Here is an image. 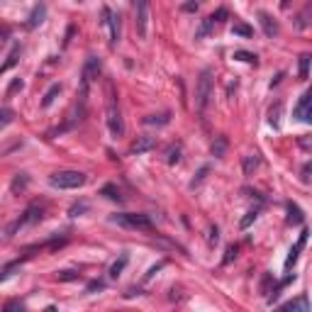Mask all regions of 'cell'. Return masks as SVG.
Instances as JSON below:
<instances>
[{
	"label": "cell",
	"mask_w": 312,
	"mask_h": 312,
	"mask_svg": "<svg viewBox=\"0 0 312 312\" xmlns=\"http://www.w3.org/2000/svg\"><path fill=\"white\" fill-rule=\"evenodd\" d=\"M105 120H108V129L115 139H120L124 135V120H122V110L117 103V95L112 91V85H108V105H105Z\"/></svg>",
	"instance_id": "obj_1"
},
{
	"label": "cell",
	"mask_w": 312,
	"mask_h": 312,
	"mask_svg": "<svg viewBox=\"0 0 312 312\" xmlns=\"http://www.w3.org/2000/svg\"><path fill=\"white\" fill-rule=\"evenodd\" d=\"M210 100H212V71L203 68L200 78L195 83V110H198V115H205Z\"/></svg>",
	"instance_id": "obj_2"
},
{
	"label": "cell",
	"mask_w": 312,
	"mask_h": 312,
	"mask_svg": "<svg viewBox=\"0 0 312 312\" xmlns=\"http://www.w3.org/2000/svg\"><path fill=\"white\" fill-rule=\"evenodd\" d=\"M100 76V61L98 56H88L85 64H83L81 71V85H78V103H85L88 100V93H91V83Z\"/></svg>",
	"instance_id": "obj_3"
},
{
	"label": "cell",
	"mask_w": 312,
	"mask_h": 312,
	"mask_svg": "<svg viewBox=\"0 0 312 312\" xmlns=\"http://www.w3.org/2000/svg\"><path fill=\"white\" fill-rule=\"evenodd\" d=\"M88 176L83 171H59V173H52L49 176V186L59 190H73L85 186Z\"/></svg>",
	"instance_id": "obj_4"
},
{
	"label": "cell",
	"mask_w": 312,
	"mask_h": 312,
	"mask_svg": "<svg viewBox=\"0 0 312 312\" xmlns=\"http://www.w3.org/2000/svg\"><path fill=\"white\" fill-rule=\"evenodd\" d=\"M112 225L124 227V230H139V232H149L154 227L149 215H137V212H120V215H112L110 217Z\"/></svg>",
	"instance_id": "obj_5"
},
{
	"label": "cell",
	"mask_w": 312,
	"mask_h": 312,
	"mask_svg": "<svg viewBox=\"0 0 312 312\" xmlns=\"http://www.w3.org/2000/svg\"><path fill=\"white\" fill-rule=\"evenodd\" d=\"M41 217H44V205H29L27 210L20 215V219L8 230V237H13L17 230H25V227H32V225L41 222Z\"/></svg>",
	"instance_id": "obj_6"
},
{
	"label": "cell",
	"mask_w": 312,
	"mask_h": 312,
	"mask_svg": "<svg viewBox=\"0 0 312 312\" xmlns=\"http://www.w3.org/2000/svg\"><path fill=\"white\" fill-rule=\"evenodd\" d=\"M137 34L144 39L149 32V0H137Z\"/></svg>",
	"instance_id": "obj_7"
},
{
	"label": "cell",
	"mask_w": 312,
	"mask_h": 312,
	"mask_svg": "<svg viewBox=\"0 0 312 312\" xmlns=\"http://www.w3.org/2000/svg\"><path fill=\"white\" fill-rule=\"evenodd\" d=\"M103 25L110 27V44L115 47L120 41V13H112L110 8H103Z\"/></svg>",
	"instance_id": "obj_8"
},
{
	"label": "cell",
	"mask_w": 312,
	"mask_h": 312,
	"mask_svg": "<svg viewBox=\"0 0 312 312\" xmlns=\"http://www.w3.org/2000/svg\"><path fill=\"white\" fill-rule=\"evenodd\" d=\"M295 117L300 122H312V95L302 93L300 95V103L295 105Z\"/></svg>",
	"instance_id": "obj_9"
},
{
	"label": "cell",
	"mask_w": 312,
	"mask_h": 312,
	"mask_svg": "<svg viewBox=\"0 0 312 312\" xmlns=\"http://www.w3.org/2000/svg\"><path fill=\"white\" fill-rule=\"evenodd\" d=\"M258 22H261V29H263V34L273 39V37H278V32H281V25L273 20L269 13H258Z\"/></svg>",
	"instance_id": "obj_10"
},
{
	"label": "cell",
	"mask_w": 312,
	"mask_h": 312,
	"mask_svg": "<svg viewBox=\"0 0 312 312\" xmlns=\"http://www.w3.org/2000/svg\"><path fill=\"white\" fill-rule=\"evenodd\" d=\"M305 244H307V230H302V232H300L298 244H295V246H293V249H290V256L285 258V271H290V269H293V263L298 261L300 251H302V246H305Z\"/></svg>",
	"instance_id": "obj_11"
},
{
	"label": "cell",
	"mask_w": 312,
	"mask_h": 312,
	"mask_svg": "<svg viewBox=\"0 0 312 312\" xmlns=\"http://www.w3.org/2000/svg\"><path fill=\"white\" fill-rule=\"evenodd\" d=\"M156 147V139L154 137H137V142L129 147L132 154H144V151H151Z\"/></svg>",
	"instance_id": "obj_12"
},
{
	"label": "cell",
	"mask_w": 312,
	"mask_h": 312,
	"mask_svg": "<svg viewBox=\"0 0 312 312\" xmlns=\"http://www.w3.org/2000/svg\"><path fill=\"white\" fill-rule=\"evenodd\" d=\"M44 17H47V8H44V5H37V8H34V10H32V15H29V20H27V27L32 29V27H37V25H41V22H44Z\"/></svg>",
	"instance_id": "obj_13"
},
{
	"label": "cell",
	"mask_w": 312,
	"mask_h": 312,
	"mask_svg": "<svg viewBox=\"0 0 312 312\" xmlns=\"http://www.w3.org/2000/svg\"><path fill=\"white\" fill-rule=\"evenodd\" d=\"M100 195H105L108 200H112V203H122V193H120V188L115 186V183H108V186H103V190H100Z\"/></svg>",
	"instance_id": "obj_14"
},
{
	"label": "cell",
	"mask_w": 312,
	"mask_h": 312,
	"mask_svg": "<svg viewBox=\"0 0 312 312\" xmlns=\"http://www.w3.org/2000/svg\"><path fill=\"white\" fill-rule=\"evenodd\" d=\"M227 147H230L227 137H215V142H212V156H215V159H222V156L227 154Z\"/></svg>",
	"instance_id": "obj_15"
},
{
	"label": "cell",
	"mask_w": 312,
	"mask_h": 312,
	"mask_svg": "<svg viewBox=\"0 0 312 312\" xmlns=\"http://www.w3.org/2000/svg\"><path fill=\"white\" fill-rule=\"evenodd\" d=\"M283 310H300V312H307V310H310V302H307V295H300L298 300H290V302H283Z\"/></svg>",
	"instance_id": "obj_16"
},
{
	"label": "cell",
	"mask_w": 312,
	"mask_h": 312,
	"mask_svg": "<svg viewBox=\"0 0 312 312\" xmlns=\"http://www.w3.org/2000/svg\"><path fill=\"white\" fill-rule=\"evenodd\" d=\"M27 183H29V176H27V173H17V176L13 178V186H10V193H13V195H17V193H22V190L27 188Z\"/></svg>",
	"instance_id": "obj_17"
},
{
	"label": "cell",
	"mask_w": 312,
	"mask_h": 312,
	"mask_svg": "<svg viewBox=\"0 0 312 312\" xmlns=\"http://www.w3.org/2000/svg\"><path fill=\"white\" fill-rule=\"evenodd\" d=\"M258 154H249V156H244V161H242V168H244V176H251L254 171H256L258 166Z\"/></svg>",
	"instance_id": "obj_18"
},
{
	"label": "cell",
	"mask_w": 312,
	"mask_h": 312,
	"mask_svg": "<svg viewBox=\"0 0 312 312\" xmlns=\"http://www.w3.org/2000/svg\"><path fill=\"white\" fill-rule=\"evenodd\" d=\"M288 225H302V210L295 203H288Z\"/></svg>",
	"instance_id": "obj_19"
},
{
	"label": "cell",
	"mask_w": 312,
	"mask_h": 312,
	"mask_svg": "<svg viewBox=\"0 0 312 312\" xmlns=\"http://www.w3.org/2000/svg\"><path fill=\"white\" fill-rule=\"evenodd\" d=\"M59 93H61V83H54V85L44 93V98H41V108H49V105L56 100V95Z\"/></svg>",
	"instance_id": "obj_20"
},
{
	"label": "cell",
	"mask_w": 312,
	"mask_h": 312,
	"mask_svg": "<svg viewBox=\"0 0 312 312\" xmlns=\"http://www.w3.org/2000/svg\"><path fill=\"white\" fill-rule=\"evenodd\" d=\"M127 261H129V256H127V254H122V256L117 258V261H115V263L110 266V278H120V273L124 271Z\"/></svg>",
	"instance_id": "obj_21"
},
{
	"label": "cell",
	"mask_w": 312,
	"mask_h": 312,
	"mask_svg": "<svg viewBox=\"0 0 312 312\" xmlns=\"http://www.w3.org/2000/svg\"><path fill=\"white\" fill-rule=\"evenodd\" d=\"M212 27H215V20H212V17H205L203 25H200V29L195 32V39H203V37H207V34L212 32Z\"/></svg>",
	"instance_id": "obj_22"
},
{
	"label": "cell",
	"mask_w": 312,
	"mask_h": 312,
	"mask_svg": "<svg viewBox=\"0 0 312 312\" xmlns=\"http://www.w3.org/2000/svg\"><path fill=\"white\" fill-rule=\"evenodd\" d=\"M17 56H20V47H13V52H10V56H8V59H5V64L0 66V76H3V73H5L8 68H13L15 64H17Z\"/></svg>",
	"instance_id": "obj_23"
},
{
	"label": "cell",
	"mask_w": 312,
	"mask_h": 312,
	"mask_svg": "<svg viewBox=\"0 0 312 312\" xmlns=\"http://www.w3.org/2000/svg\"><path fill=\"white\" fill-rule=\"evenodd\" d=\"M232 34H239V37H251V34H254V29L249 27V25H244V22H234V25H232Z\"/></svg>",
	"instance_id": "obj_24"
},
{
	"label": "cell",
	"mask_w": 312,
	"mask_h": 312,
	"mask_svg": "<svg viewBox=\"0 0 312 312\" xmlns=\"http://www.w3.org/2000/svg\"><path fill=\"white\" fill-rule=\"evenodd\" d=\"M310 54H302L300 56V78L302 81H307V76H310Z\"/></svg>",
	"instance_id": "obj_25"
},
{
	"label": "cell",
	"mask_w": 312,
	"mask_h": 312,
	"mask_svg": "<svg viewBox=\"0 0 312 312\" xmlns=\"http://www.w3.org/2000/svg\"><path fill=\"white\" fill-rule=\"evenodd\" d=\"M166 161L171 163V166H173V163H178V161H181V144H173L171 149L166 151Z\"/></svg>",
	"instance_id": "obj_26"
},
{
	"label": "cell",
	"mask_w": 312,
	"mask_h": 312,
	"mask_svg": "<svg viewBox=\"0 0 312 312\" xmlns=\"http://www.w3.org/2000/svg\"><path fill=\"white\" fill-rule=\"evenodd\" d=\"M15 120V112L10 108H3L0 110V129H3V127H8V124L13 122Z\"/></svg>",
	"instance_id": "obj_27"
},
{
	"label": "cell",
	"mask_w": 312,
	"mask_h": 312,
	"mask_svg": "<svg viewBox=\"0 0 312 312\" xmlns=\"http://www.w3.org/2000/svg\"><path fill=\"white\" fill-rule=\"evenodd\" d=\"M237 254H239V246H237V244H230V246H227V251H225L222 263H225V266H227V263H232V261L237 258Z\"/></svg>",
	"instance_id": "obj_28"
},
{
	"label": "cell",
	"mask_w": 312,
	"mask_h": 312,
	"mask_svg": "<svg viewBox=\"0 0 312 312\" xmlns=\"http://www.w3.org/2000/svg\"><path fill=\"white\" fill-rule=\"evenodd\" d=\"M81 278V273L76 271H59L56 273V281H78Z\"/></svg>",
	"instance_id": "obj_29"
},
{
	"label": "cell",
	"mask_w": 312,
	"mask_h": 312,
	"mask_svg": "<svg viewBox=\"0 0 312 312\" xmlns=\"http://www.w3.org/2000/svg\"><path fill=\"white\" fill-rule=\"evenodd\" d=\"M234 59L246 61V64H256V54H251V52H234Z\"/></svg>",
	"instance_id": "obj_30"
},
{
	"label": "cell",
	"mask_w": 312,
	"mask_h": 312,
	"mask_svg": "<svg viewBox=\"0 0 312 312\" xmlns=\"http://www.w3.org/2000/svg\"><path fill=\"white\" fill-rule=\"evenodd\" d=\"M207 244H210V246H217V244H219V227H217V225H212V227H210V237H207Z\"/></svg>",
	"instance_id": "obj_31"
},
{
	"label": "cell",
	"mask_w": 312,
	"mask_h": 312,
	"mask_svg": "<svg viewBox=\"0 0 312 312\" xmlns=\"http://www.w3.org/2000/svg\"><path fill=\"white\" fill-rule=\"evenodd\" d=\"M207 171H210V166H203V168L198 171V176L193 178V183H190V188H198V186H200V183H203V181H205V176H207Z\"/></svg>",
	"instance_id": "obj_32"
},
{
	"label": "cell",
	"mask_w": 312,
	"mask_h": 312,
	"mask_svg": "<svg viewBox=\"0 0 312 312\" xmlns=\"http://www.w3.org/2000/svg\"><path fill=\"white\" fill-rule=\"evenodd\" d=\"M256 217H258V210L254 207V210H249V212H246V217L242 219V225H239V227H242V230H246V227H249V225H251Z\"/></svg>",
	"instance_id": "obj_33"
},
{
	"label": "cell",
	"mask_w": 312,
	"mask_h": 312,
	"mask_svg": "<svg viewBox=\"0 0 312 312\" xmlns=\"http://www.w3.org/2000/svg\"><path fill=\"white\" fill-rule=\"evenodd\" d=\"M144 122H147V124H156V122H159V124H166V122H168V112H163V115H159V117H156V115H149Z\"/></svg>",
	"instance_id": "obj_34"
},
{
	"label": "cell",
	"mask_w": 312,
	"mask_h": 312,
	"mask_svg": "<svg viewBox=\"0 0 312 312\" xmlns=\"http://www.w3.org/2000/svg\"><path fill=\"white\" fill-rule=\"evenodd\" d=\"M163 266H166V261H159V263H156V266H151V269H149V273H147V276H144V281H151V278H154V276H156V273L161 271Z\"/></svg>",
	"instance_id": "obj_35"
},
{
	"label": "cell",
	"mask_w": 312,
	"mask_h": 312,
	"mask_svg": "<svg viewBox=\"0 0 312 312\" xmlns=\"http://www.w3.org/2000/svg\"><path fill=\"white\" fill-rule=\"evenodd\" d=\"M85 210H88V205H85V203H76L73 207H71V212H68V215H71V217H78V215H81V212H85Z\"/></svg>",
	"instance_id": "obj_36"
},
{
	"label": "cell",
	"mask_w": 312,
	"mask_h": 312,
	"mask_svg": "<svg viewBox=\"0 0 312 312\" xmlns=\"http://www.w3.org/2000/svg\"><path fill=\"white\" fill-rule=\"evenodd\" d=\"M198 5H200L198 0H188V3L183 5V10H186V13H195V10H198Z\"/></svg>",
	"instance_id": "obj_37"
},
{
	"label": "cell",
	"mask_w": 312,
	"mask_h": 312,
	"mask_svg": "<svg viewBox=\"0 0 312 312\" xmlns=\"http://www.w3.org/2000/svg\"><path fill=\"white\" fill-rule=\"evenodd\" d=\"M278 115H281V105H276V110H271V117L269 120H271L273 127H278Z\"/></svg>",
	"instance_id": "obj_38"
},
{
	"label": "cell",
	"mask_w": 312,
	"mask_h": 312,
	"mask_svg": "<svg viewBox=\"0 0 312 312\" xmlns=\"http://www.w3.org/2000/svg\"><path fill=\"white\" fill-rule=\"evenodd\" d=\"M8 37H10V27H0V47L8 41Z\"/></svg>",
	"instance_id": "obj_39"
},
{
	"label": "cell",
	"mask_w": 312,
	"mask_h": 312,
	"mask_svg": "<svg viewBox=\"0 0 312 312\" xmlns=\"http://www.w3.org/2000/svg\"><path fill=\"white\" fill-rule=\"evenodd\" d=\"M302 183H310V163H305V166H302Z\"/></svg>",
	"instance_id": "obj_40"
},
{
	"label": "cell",
	"mask_w": 312,
	"mask_h": 312,
	"mask_svg": "<svg viewBox=\"0 0 312 312\" xmlns=\"http://www.w3.org/2000/svg\"><path fill=\"white\" fill-rule=\"evenodd\" d=\"M210 17H212L215 22H222V17H227V10H225V8H219L217 13H215V15H210Z\"/></svg>",
	"instance_id": "obj_41"
},
{
	"label": "cell",
	"mask_w": 312,
	"mask_h": 312,
	"mask_svg": "<svg viewBox=\"0 0 312 312\" xmlns=\"http://www.w3.org/2000/svg\"><path fill=\"white\" fill-rule=\"evenodd\" d=\"M105 288V283L103 281H93V283L88 285V293H93V290H103Z\"/></svg>",
	"instance_id": "obj_42"
},
{
	"label": "cell",
	"mask_w": 312,
	"mask_h": 312,
	"mask_svg": "<svg viewBox=\"0 0 312 312\" xmlns=\"http://www.w3.org/2000/svg\"><path fill=\"white\" fill-rule=\"evenodd\" d=\"M15 91H22V81H13V85L8 88V95H13Z\"/></svg>",
	"instance_id": "obj_43"
},
{
	"label": "cell",
	"mask_w": 312,
	"mask_h": 312,
	"mask_svg": "<svg viewBox=\"0 0 312 312\" xmlns=\"http://www.w3.org/2000/svg\"><path fill=\"white\" fill-rule=\"evenodd\" d=\"M13 269H17V263H10V266H8V269H5V271L0 273V281H5V278H8V276H10V271H13Z\"/></svg>",
	"instance_id": "obj_44"
},
{
	"label": "cell",
	"mask_w": 312,
	"mask_h": 312,
	"mask_svg": "<svg viewBox=\"0 0 312 312\" xmlns=\"http://www.w3.org/2000/svg\"><path fill=\"white\" fill-rule=\"evenodd\" d=\"M15 307H20V310H22V302L13 300V302H8V305H5V310H15Z\"/></svg>",
	"instance_id": "obj_45"
},
{
	"label": "cell",
	"mask_w": 312,
	"mask_h": 312,
	"mask_svg": "<svg viewBox=\"0 0 312 312\" xmlns=\"http://www.w3.org/2000/svg\"><path fill=\"white\" fill-rule=\"evenodd\" d=\"M78 3H83V0H78Z\"/></svg>",
	"instance_id": "obj_46"
}]
</instances>
